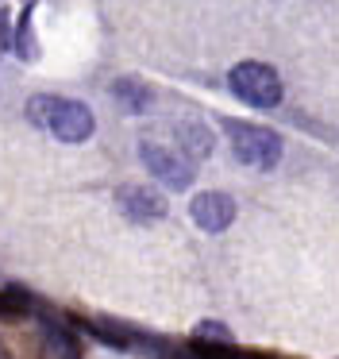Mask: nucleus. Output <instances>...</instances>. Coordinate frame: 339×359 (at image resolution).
I'll use <instances>...</instances> for the list:
<instances>
[{"mask_svg":"<svg viewBox=\"0 0 339 359\" xmlns=\"http://www.w3.org/2000/svg\"><path fill=\"white\" fill-rule=\"evenodd\" d=\"M220 128L231 140V155L243 166H254V170H270V166L282 163V135L270 132L262 124H247V120H220Z\"/></svg>","mask_w":339,"mask_h":359,"instance_id":"obj_1","label":"nucleus"},{"mask_svg":"<svg viewBox=\"0 0 339 359\" xmlns=\"http://www.w3.org/2000/svg\"><path fill=\"white\" fill-rule=\"evenodd\" d=\"M228 89L243 104H251V109H274V104H282V93H285L277 70L266 66V62H239V66H231Z\"/></svg>","mask_w":339,"mask_h":359,"instance_id":"obj_2","label":"nucleus"},{"mask_svg":"<svg viewBox=\"0 0 339 359\" xmlns=\"http://www.w3.org/2000/svg\"><path fill=\"white\" fill-rule=\"evenodd\" d=\"M139 158H143V166L154 174V178L162 182V186H170V189H189L193 186V163L181 155V151H174V147H166V143H151V140H143L139 143Z\"/></svg>","mask_w":339,"mask_h":359,"instance_id":"obj_3","label":"nucleus"},{"mask_svg":"<svg viewBox=\"0 0 339 359\" xmlns=\"http://www.w3.org/2000/svg\"><path fill=\"white\" fill-rule=\"evenodd\" d=\"M54 132V140L62 143H85L92 135V128H97V120H92L89 104L81 101H54V112H50V124H46Z\"/></svg>","mask_w":339,"mask_h":359,"instance_id":"obj_4","label":"nucleus"},{"mask_svg":"<svg viewBox=\"0 0 339 359\" xmlns=\"http://www.w3.org/2000/svg\"><path fill=\"white\" fill-rule=\"evenodd\" d=\"M189 217L197 220V228H205V232H223V228H231V220H235V201H231L228 194H220V189H208V194H197L189 201Z\"/></svg>","mask_w":339,"mask_h":359,"instance_id":"obj_5","label":"nucleus"},{"mask_svg":"<svg viewBox=\"0 0 339 359\" xmlns=\"http://www.w3.org/2000/svg\"><path fill=\"white\" fill-rule=\"evenodd\" d=\"M116 205H120L123 217L131 220H162L166 217V197L151 186H120L116 189Z\"/></svg>","mask_w":339,"mask_h":359,"instance_id":"obj_6","label":"nucleus"},{"mask_svg":"<svg viewBox=\"0 0 339 359\" xmlns=\"http://www.w3.org/2000/svg\"><path fill=\"white\" fill-rule=\"evenodd\" d=\"M177 143H181V155L189 158H208L212 155V135H208V128H200L197 120H189V124H177Z\"/></svg>","mask_w":339,"mask_h":359,"instance_id":"obj_7","label":"nucleus"},{"mask_svg":"<svg viewBox=\"0 0 339 359\" xmlns=\"http://www.w3.org/2000/svg\"><path fill=\"white\" fill-rule=\"evenodd\" d=\"M112 97H116V101H120L127 112H135V116L151 109V89H146L143 81H135V78H120V81L112 86Z\"/></svg>","mask_w":339,"mask_h":359,"instance_id":"obj_8","label":"nucleus"},{"mask_svg":"<svg viewBox=\"0 0 339 359\" xmlns=\"http://www.w3.org/2000/svg\"><path fill=\"white\" fill-rule=\"evenodd\" d=\"M54 101H58V97H31L27 101V120L31 124H39V128H46L50 124V112H54Z\"/></svg>","mask_w":339,"mask_h":359,"instance_id":"obj_9","label":"nucleus"},{"mask_svg":"<svg viewBox=\"0 0 339 359\" xmlns=\"http://www.w3.org/2000/svg\"><path fill=\"white\" fill-rule=\"evenodd\" d=\"M46 340H50V348H54V355H58V359H81L77 344L69 340V336H62L58 328H50V332H46Z\"/></svg>","mask_w":339,"mask_h":359,"instance_id":"obj_10","label":"nucleus"},{"mask_svg":"<svg viewBox=\"0 0 339 359\" xmlns=\"http://www.w3.org/2000/svg\"><path fill=\"white\" fill-rule=\"evenodd\" d=\"M197 340L231 344V332H228V325H220V320H200V325H197Z\"/></svg>","mask_w":339,"mask_h":359,"instance_id":"obj_11","label":"nucleus"},{"mask_svg":"<svg viewBox=\"0 0 339 359\" xmlns=\"http://www.w3.org/2000/svg\"><path fill=\"white\" fill-rule=\"evenodd\" d=\"M0 359H8V351H4V344H0Z\"/></svg>","mask_w":339,"mask_h":359,"instance_id":"obj_12","label":"nucleus"}]
</instances>
